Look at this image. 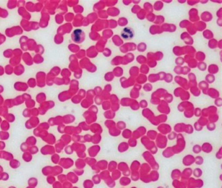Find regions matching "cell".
<instances>
[{"instance_id":"cell-2","label":"cell","mask_w":222,"mask_h":188,"mask_svg":"<svg viewBox=\"0 0 222 188\" xmlns=\"http://www.w3.org/2000/svg\"><path fill=\"white\" fill-rule=\"evenodd\" d=\"M83 32L81 30H76L72 33V39L76 42H80L82 39Z\"/></svg>"},{"instance_id":"cell-1","label":"cell","mask_w":222,"mask_h":188,"mask_svg":"<svg viewBox=\"0 0 222 188\" xmlns=\"http://www.w3.org/2000/svg\"><path fill=\"white\" fill-rule=\"evenodd\" d=\"M133 35V31L129 27H126L122 30L121 33V36L125 39H130L132 38Z\"/></svg>"}]
</instances>
